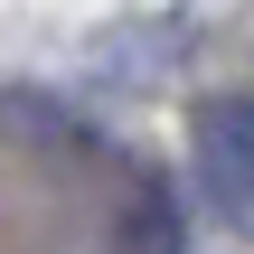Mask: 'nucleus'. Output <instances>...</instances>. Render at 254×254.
Instances as JSON below:
<instances>
[{"label":"nucleus","instance_id":"nucleus-1","mask_svg":"<svg viewBox=\"0 0 254 254\" xmlns=\"http://www.w3.org/2000/svg\"><path fill=\"white\" fill-rule=\"evenodd\" d=\"M189 151H198V189H207V207H217L226 226H254V104H236V94L198 104Z\"/></svg>","mask_w":254,"mask_h":254},{"label":"nucleus","instance_id":"nucleus-2","mask_svg":"<svg viewBox=\"0 0 254 254\" xmlns=\"http://www.w3.org/2000/svg\"><path fill=\"white\" fill-rule=\"evenodd\" d=\"M123 254H189V245H179V207H170L160 179L132 189V207H123Z\"/></svg>","mask_w":254,"mask_h":254}]
</instances>
